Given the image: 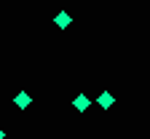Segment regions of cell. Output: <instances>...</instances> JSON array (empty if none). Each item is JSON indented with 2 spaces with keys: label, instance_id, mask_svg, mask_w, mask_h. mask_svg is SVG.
Masks as SVG:
<instances>
[{
  "label": "cell",
  "instance_id": "6da1fadb",
  "mask_svg": "<svg viewBox=\"0 0 150 139\" xmlns=\"http://www.w3.org/2000/svg\"><path fill=\"white\" fill-rule=\"evenodd\" d=\"M97 104H99L102 110H110V107H112V94H110V91H102L99 99H97Z\"/></svg>",
  "mask_w": 150,
  "mask_h": 139
},
{
  "label": "cell",
  "instance_id": "7a4b0ae2",
  "mask_svg": "<svg viewBox=\"0 0 150 139\" xmlns=\"http://www.w3.org/2000/svg\"><path fill=\"white\" fill-rule=\"evenodd\" d=\"M70 22H72V19H70V13H67V11L56 13V19H54V24H56V27H62V30H64V27H70Z\"/></svg>",
  "mask_w": 150,
  "mask_h": 139
},
{
  "label": "cell",
  "instance_id": "3957f363",
  "mask_svg": "<svg viewBox=\"0 0 150 139\" xmlns=\"http://www.w3.org/2000/svg\"><path fill=\"white\" fill-rule=\"evenodd\" d=\"M16 107H19V110H27V107H30V94H27V91H19V94H16Z\"/></svg>",
  "mask_w": 150,
  "mask_h": 139
},
{
  "label": "cell",
  "instance_id": "277c9868",
  "mask_svg": "<svg viewBox=\"0 0 150 139\" xmlns=\"http://www.w3.org/2000/svg\"><path fill=\"white\" fill-rule=\"evenodd\" d=\"M72 104H75V110H81V112H83V110H88V104H91V102H88V96H86V94H78Z\"/></svg>",
  "mask_w": 150,
  "mask_h": 139
},
{
  "label": "cell",
  "instance_id": "5b68a950",
  "mask_svg": "<svg viewBox=\"0 0 150 139\" xmlns=\"http://www.w3.org/2000/svg\"><path fill=\"white\" fill-rule=\"evenodd\" d=\"M3 136H6V134H3V128H0V139H3Z\"/></svg>",
  "mask_w": 150,
  "mask_h": 139
}]
</instances>
